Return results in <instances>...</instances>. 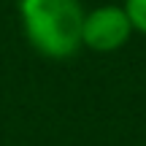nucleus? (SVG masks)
<instances>
[{"instance_id":"f03ea898","label":"nucleus","mask_w":146,"mask_h":146,"mask_svg":"<svg viewBox=\"0 0 146 146\" xmlns=\"http://www.w3.org/2000/svg\"><path fill=\"white\" fill-rule=\"evenodd\" d=\"M133 25L127 19L125 8L119 5H100V8L84 14L81 27V46L92 52H116L127 43Z\"/></svg>"},{"instance_id":"f257e3e1","label":"nucleus","mask_w":146,"mask_h":146,"mask_svg":"<svg viewBox=\"0 0 146 146\" xmlns=\"http://www.w3.org/2000/svg\"><path fill=\"white\" fill-rule=\"evenodd\" d=\"M27 41L54 60L70 57L81 46L84 8L78 0H22L19 3Z\"/></svg>"},{"instance_id":"7ed1b4c3","label":"nucleus","mask_w":146,"mask_h":146,"mask_svg":"<svg viewBox=\"0 0 146 146\" xmlns=\"http://www.w3.org/2000/svg\"><path fill=\"white\" fill-rule=\"evenodd\" d=\"M125 14L130 19L133 30L146 33V0H125Z\"/></svg>"}]
</instances>
